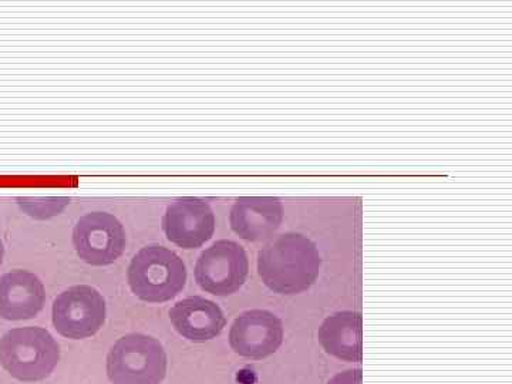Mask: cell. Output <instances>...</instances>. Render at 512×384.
<instances>
[{"instance_id":"obj_3","label":"cell","mask_w":512,"mask_h":384,"mask_svg":"<svg viewBox=\"0 0 512 384\" xmlns=\"http://www.w3.org/2000/svg\"><path fill=\"white\" fill-rule=\"evenodd\" d=\"M59 360V343L45 328H16L0 339V365L20 382L45 380Z\"/></svg>"},{"instance_id":"obj_4","label":"cell","mask_w":512,"mask_h":384,"mask_svg":"<svg viewBox=\"0 0 512 384\" xmlns=\"http://www.w3.org/2000/svg\"><path fill=\"white\" fill-rule=\"evenodd\" d=\"M167 366V353L160 340L143 333L123 336L107 355L111 384H161Z\"/></svg>"},{"instance_id":"obj_7","label":"cell","mask_w":512,"mask_h":384,"mask_svg":"<svg viewBox=\"0 0 512 384\" xmlns=\"http://www.w3.org/2000/svg\"><path fill=\"white\" fill-rule=\"evenodd\" d=\"M73 245L86 264L111 265L127 247L126 229L119 218L109 212H89L74 225Z\"/></svg>"},{"instance_id":"obj_8","label":"cell","mask_w":512,"mask_h":384,"mask_svg":"<svg viewBox=\"0 0 512 384\" xmlns=\"http://www.w3.org/2000/svg\"><path fill=\"white\" fill-rule=\"evenodd\" d=\"M282 320L266 309L241 313L229 329V346L239 356L252 360L274 355L284 342Z\"/></svg>"},{"instance_id":"obj_6","label":"cell","mask_w":512,"mask_h":384,"mask_svg":"<svg viewBox=\"0 0 512 384\" xmlns=\"http://www.w3.org/2000/svg\"><path fill=\"white\" fill-rule=\"evenodd\" d=\"M106 318V301L93 286H72L60 293L53 302V326L63 338H92L103 328Z\"/></svg>"},{"instance_id":"obj_1","label":"cell","mask_w":512,"mask_h":384,"mask_svg":"<svg viewBox=\"0 0 512 384\" xmlns=\"http://www.w3.org/2000/svg\"><path fill=\"white\" fill-rule=\"evenodd\" d=\"M322 256L315 242L299 232H286L258 252V274L278 295H298L318 281Z\"/></svg>"},{"instance_id":"obj_16","label":"cell","mask_w":512,"mask_h":384,"mask_svg":"<svg viewBox=\"0 0 512 384\" xmlns=\"http://www.w3.org/2000/svg\"><path fill=\"white\" fill-rule=\"evenodd\" d=\"M3 256H5V247H3L2 239H0V265H2Z\"/></svg>"},{"instance_id":"obj_11","label":"cell","mask_w":512,"mask_h":384,"mask_svg":"<svg viewBox=\"0 0 512 384\" xmlns=\"http://www.w3.org/2000/svg\"><path fill=\"white\" fill-rule=\"evenodd\" d=\"M45 303L46 289L39 276L25 269H15L0 276V318L33 319Z\"/></svg>"},{"instance_id":"obj_12","label":"cell","mask_w":512,"mask_h":384,"mask_svg":"<svg viewBox=\"0 0 512 384\" xmlns=\"http://www.w3.org/2000/svg\"><path fill=\"white\" fill-rule=\"evenodd\" d=\"M170 320L183 338L198 343L217 338L227 326L221 306L202 296H190L175 303Z\"/></svg>"},{"instance_id":"obj_2","label":"cell","mask_w":512,"mask_h":384,"mask_svg":"<svg viewBox=\"0 0 512 384\" xmlns=\"http://www.w3.org/2000/svg\"><path fill=\"white\" fill-rule=\"evenodd\" d=\"M127 281L141 301L164 303L184 291L187 268L181 256L171 249L150 245L140 249L131 259Z\"/></svg>"},{"instance_id":"obj_9","label":"cell","mask_w":512,"mask_h":384,"mask_svg":"<svg viewBox=\"0 0 512 384\" xmlns=\"http://www.w3.org/2000/svg\"><path fill=\"white\" fill-rule=\"evenodd\" d=\"M214 211L201 198H178L168 205L163 217V231L168 241L178 248L197 249L214 237Z\"/></svg>"},{"instance_id":"obj_15","label":"cell","mask_w":512,"mask_h":384,"mask_svg":"<svg viewBox=\"0 0 512 384\" xmlns=\"http://www.w3.org/2000/svg\"><path fill=\"white\" fill-rule=\"evenodd\" d=\"M362 380V369H348L333 376L328 384H362Z\"/></svg>"},{"instance_id":"obj_13","label":"cell","mask_w":512,"mask_h":384,"mask_svg":"<svg viewBox=\"0 0 512 384\" xmlns=\"http://www.w3.org/2000/svg\"><path fill=\"white\" fill-rule=\"evenodd\" d=\"M318 339L329 355L345 362L362 360V315L355 311H340L323 320Z\"/></svg>"},{"instance_id":"obj_14","label":"cell","mask_w":512,"mask_h":384,"mask_svg":"<svg viewBox=\"0 0 512 384\" xmlns=\"http://www.w3.org/2000/svg\"><path fill=\"white\" fill-rule=\"evenodd\" d=\"M16 201L20 210L35 220H49L56 217L62 214L72 202L67 197H19Z\"/></svg>"},{"instance_id":"obj_10","label":"cell","mask_w":512,"mask_h":384,"mask_svg":"<svg viewBox=\"0 0 512 384\" xmlns=\"http://www.w3.org/2000/svg\"><path fill=\"white\" fill-rule=\"evenodd\" d=\"M284 222V205L276 197H239L229 212V225L248 242L268 241Z\"/></svg>"},{"instance_id":"obj_5","label":"cell","mask_w":512,"mask_h":384,"mask_svg":"<svg viewBox=\"0 0 512 384\" xmlns=\"http://www.w3.org/2000/svg\"><path fill=\"white\" fill-rule=\"evenodd\" d=\"M249 259L238 242L220 239L205 249L195 264V282L214 296L234 295L247 282Z\"/></svg>"}]
</instances>
